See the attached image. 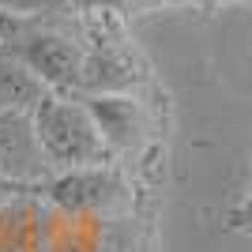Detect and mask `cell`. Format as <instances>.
<instances>
[{
    "label": "cell",
    "mask_w": 252,
    "mask_h": 252,
    "mask_svg": "<svg viewBox=\"0 0 252 252\" xmlns=\"http://www.w3.org/2000/svg\"><path fill=\"white\" fill-rule=\"evenodd\" d=\"M230 226L241 233H252V166H249V185H245V196L241 203L230 211Z\"/></svg>",
    "instance_id": "ba28073f"
},
{
    "label": "cell",
    "mask_w": 252,
    "mask_h": 252,
    "mask_svg": "<svg viewBox=\"0 0 252 252\" xmlns=\"http://www.w3.org/2000/svg\"><path fill=\"white\" fill-rule=\"evenodd\" d=\"M79 102L87 105L109 155H132L147 143V109L132 94H87Z\"/></svg>",
    "instance_id": "5b68a950"
},
{
    "label": "cell",
    "mask_w": 252,
    "mask_h": 252,
    "mask_svg": "<svg viewBox=\"0 0 252 252\" xmlns=\"http://www.w3.org/2000/svg\"><path fill=\"white\" fill-rule=\"evenodd\" d=\"M45 94V87L34 79L27 68H23L8 49H0V113H31L34 102Z\"/></svg>",
    "instance_id": "52a82bcc"
},
{
    "label": "cell",
    "mask_w": 252,
    "mask_h": 252,
    "mask_svg": "<svg viewBox=\"0 0 252 252\" xmlns=\"http://www.w3.org/2000/svg\"><path fill=\"white\" fill-rule=\"evenodd\" d=\"M143 79L136 53L121 42H94L83 53V68L75 79V91L83 94H128Z\"/></svg>",
    "instance_id": "8992f818"
},
{
    "label": "cell",
    "mask_w": 252,
    "mask_h": 252,
    "mask_svg": "<svg viewBox=\"0 0 252 252\" xmlns=\"http://www.w3.org/2000/svg\"><path fill=\"white\" fill-rule=\"evenodd\" d=\"M57 169L49 166L42 143L34 136L31 113H0V177L8 185H27L38 189L42 181H49Z\"/></svg>",
    "instance_id": "277c9868"
},
{
    "label": "cell",
    "mask_w": 252,
    "mask_h": 252,
    "mask_svg": "<svg viewBox=\"0 0 252 252\" xmlns=\"http://www.w3.org/2000/svg\"><path fill=\"white\" fill-rule=\"evenodd\" d=\"M31 125L57 173L61 169H83V166H105L113 158L98 136L87 105L68 91H45L31 109Z\"/></svg>",
    "instance_id": "6da1fadb"
},
{
    "label": "cell",
    "mask_w": 252,
    "mask_h": 252,
    "mask_svg": "<svg viewBox=\"0 0 252 252\" xmlns=\"http://www.w3.org/2000/svg\"><path fill=\"white\" fill-rule=\"evenodd\" d=\"M53 207L68 215H109L128 200L125 177L109 166H83V169H61L49 181L38 185Z\"/></svg>",
    "instance_id": "3957f363"
},
{
    "label": "cell",
    "mask_w": 252,
    "mask_h": 252,
    "mask_svg": "<svg viewBox=\"0 0 252 252\" xmlns=\"http://www.w3.org/2000/svg\"><path fill=\"white\" fill-rule=\"evenodd\" d=\"M8 53L45 87V91H68V94H72L87 49L79 42H72V38H64L61 31L31 27V31L11 34Z\"/></svg>",
    "instance_id": "7a4b0ae2"
},
{
    "label": "cell",
    "mask_w": 252,
    "mask_h": 252,
    "mask_svg": "<svg viewBox=\"0 0 252 252\" xmlns=\"http://www.w3.org/2000/svg\"><path fill=\"white\" fill-rule=\"evenodd\" d=\"M8 189H11V185H8L4 177H0V200H4V192H8Z\"/></svg>",
    "instance_id": "9c48e42d"
}]
</instances>
